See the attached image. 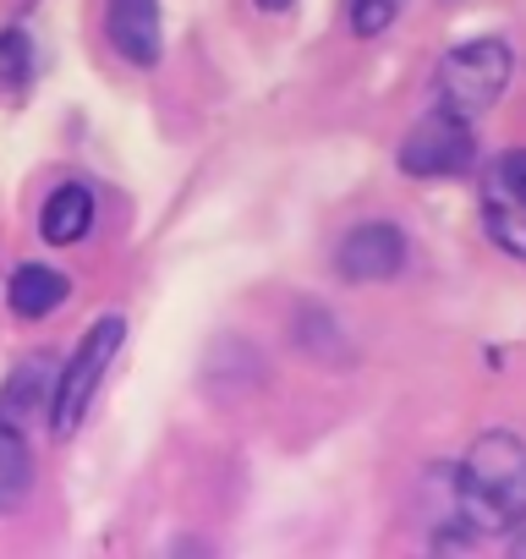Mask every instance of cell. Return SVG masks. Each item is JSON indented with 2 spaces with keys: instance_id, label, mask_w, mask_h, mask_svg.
<instances>
[{
  "instance_id": "9",
  "label": "cell",
  "mask_w": 526,
  "mask_h": 559,
  "mask_svg": "<svg viewBox=\"0 0 526 559\" xmlns=\"http://www.w3.org/2000/svg\"><path fill=\"white\" fill-rule=\"evenodd\" d=\"M94 192L83 187V181H67V187H56L50 198H45V214H39V230H45V241L50 247H72V241H83L88 230H94Z\"/></svg>"
},
{
  "instance_id": "10",
  "label": "cell",
  "mask_w": 526,
  "mask_h": 559,
  "mask_svg": "<svg viewBox=\"0 0 526 559\" xmlns=\"http://www.w3.org/2000/svg\"><path fill=\"white\" fill-rule=\"evenodd\" d=\"M28 493H34V450L12 423H0V515H12Z\"/></svg>"
},
{
  "instance_id": "6",
  "label": "cell",
  "mask_w": 526,
  "mask_h": 559,
  "mask_svg": "<svg viewBox=\"0 0 526 559\" xmlns=\"http://www.w3.org/2000/svg\"><path fill=\"white\" fill-rule=\"evenodd\" d=\"M335 269L346 274V280H357V286H368V280H390V274H401L406 269V236L395 230V225H357L346 241H340V252H335Z\"/></svg>"
},
{
  "instance_id": "4",
  "label": "cell",
  "mask_w": 526,
  "mask_h": 559,
  "mask_svg": "<svg viewBox=\"0 0 526 559\" xmlns=\"http://www.w3.org/2000/svg\"><path fill=\"white\" fill-rule=\"evenodd\" d=\"M477 165V138H471V116L461 110H428L406 143H401V170L417 176V181H433V176H461Z\"/></svg>"
},
{
  "instance_id": "15",
  "label": "cell",
  "mask_w": 526,
  "mask_h": 559,
  "mask_svg": "<svg viewBox=\"0 0 526 559\" xmlns=\"http://www.w3.org/2000/svg\"><path fill=\"white\" fill-rule=\"evenodd\" d=\"M510 548H515V559H526V532H515V543H510Z\"/></svg>"
},
{
  "instance_id": "8",
  "label": "cell",
  "mask_w": 526,
  "mask_h": 559,
  "mask_svg": "<svg viewBox=\"0 0 526 559\" xmlns=\"http://www.w3.org/2000/svg\"><path fill=\"white\" fill-rule=\"evenodd\" d=\"M67 297H72V280L50 263H23L7 286V302H12L17 319H50Z\"/></svg>"
},
{
  "instance_id": "2",
  "label": "cell",
  "mask_w": 526,
  "mask_h": 559,
  "mask_svg": "<svg viewBox=\"0 0 526 559\" xmlns=\"http://www.w3.org/2000/svg\"><path fill=\"white\" fill-rule=\"evenodd\" d=\"M121 341H127V324L121 319H99L83 335V346L72 352V362L56 373V384H50V433L56 439H72L83 428V417H88V406H94V395L105 384V368L116 362Z\"/></svg>"
},
{
  "instance_id": "14",
  "label": "cell",
  "mask_w": 526,
  "mask_h": 559,
  "mask_svg": "<svg viewBox=\"0 0 526 559\" xmlns=\"http://www.w3.org/2000/svg\"><path fill=\"white\" fill-rule=\"evenodd\" d=\"M258 12H291V0H252Z\"/></svg>"
},
{
  "instance_id": "5",
  "label": "cell",
  "mask_w": 526,
  "mask_h": 559,
  "mask_svg": "<svg viewBox=\"0 0 526 559\" xmlns=\"http://www.w3.org/2000/svg\"><path fill=\"white\" fill-rule=\"evenodd\" d=\"M482 230L499 252L526 263V148H510L482 170Z\"/></svg>"
},
{
  "instance_id": "13",
  "label": "cell",
  "mask_w": 526,
  "mask_h": 559,
  "mask_svg": "<svg viewBox=\"0 0 526 559\" xmlns=\"http://www.w3.org/2000/svg\"><path fill=\"white\" fill-rule=\"evenodd\" d=\"M401 12H406V0H351V28H357L362 39H373V34H384Z\"/></svg>"
},
{
  "instance_id": "11",
  "label": "cell",
  "mask_w": 526,
  "mask_h": 559,
  "mask_svg": "<svg viewBox=\"0 0 526 559\" xmlns=\"http://www.w3.org/2000/svg\"><path fill=\"white\" fill-rule=\"evenodd\" d=\"M45 384H50V368H45V362H23V368L12 373L7 395H0V423H12V428H17V417L34 412V406L50 395Z\"/></svg>"
},
{
  "instance_id": "12",
  "label": "cell",
  "mask_w": 526,
  "mask_h": 559,
  "mask_svg": "<svg viewBox=\"0 0 526 559\" xmlns=\"http://www.w3.org/2000/svg\"><path fill=\"white\" fill-rule=\"evenodd\" d=\"M28 78H34V45L23 28H7L0 34V99H12Z\"/></svg>"
},
{
  "instance_id": "1",
  "label": "cell",
  "mask_w": 526,
  "mask_h": 559,
  "mask_svg": "<svg viewBox=\"0 0 526 559\" xmlns=\"http://www.w3.org/2000/svg\"><path fill=\"white\" fill-rule=\"evenodd\" d=\"M455 504L466 532H510L526 515V439L510 428L482 433L466 466H455Z\"/></svg>"
},
{
  "instance_id": "7",
  "label": "cell",
  "mask_w": 526,
  "mask_h": 559,
  "mask_svg": "<svg viewBox=\"0 0 526 559\" xmlns=\"http://www.w3.org/2000/svg\"><path fill=\"white\" fill-rule=\"evenodd\" d=\"M105 34H110V50L132 67H154L159 50H165V34H159V0H105Z\"/></svg>"
},
{
  "instance_id": "3",
  "label": "cell",
  "mask_w": 526,
  "mask_h": 559,
  "mask_svg": "<svg viewBox=\"0 0 526 559\" xmlns=\"http://www.w3.org/2000/svg\"><path fill=\"white\" fill-rule=\"evenodd\" d=\"M510 72H515V56L504 39H471V45H455L439 72H433V88H439V105L444 110H461V116H482L499 105V94L510 88Z\"/></svg>"
}]
</instances>
